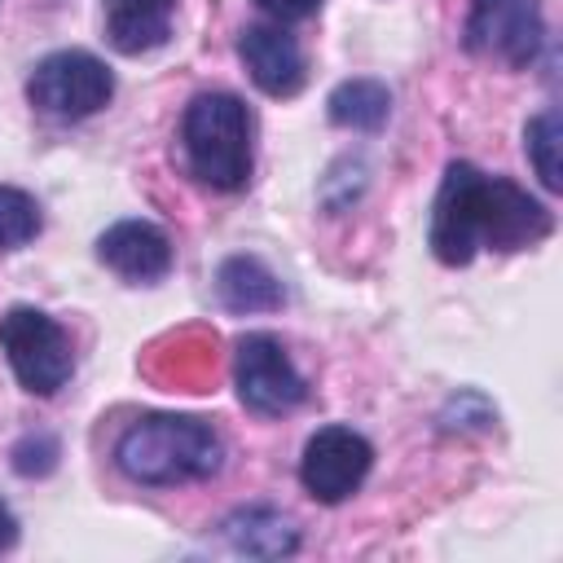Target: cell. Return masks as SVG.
I'll return each mask as SVG.
<instances>
[{"instance_id": "obj_1", "label": "cell", "mask_w": 563, "mask_h": 563, "mask_svg": "<svg viewBox=\"0 0 563 563\" xmlns=\"http://www.w3.org/2000/svg\"><path fill=\"white\" fill-rule=\"evenodd\" d=\"M550 207L515 180L488 176L475 163H449L431 211V251L440 264L457 268L479 251H523L550 238Z\"/></svg>"}, {"instance_id": "obj_2", "label": "cell", "mask_w": 563, "mask_h": 563, "mask_svg": "<svg viewBox=\"0 0 563 563\" xmlns=\"http://www.w3.org/2000/svg\"><path fill=\"white\" fill-rule=\"evenodd\" d=\"M114 462L136 484H154V488L158 484H189V479H211L220 471L224 440L202 418L145 413L119 435Z\"/></svg>"}, {"instance_id": "obj_3", "label": "cell", "mask_w": 563, "mask_h": 563, "mask_svg": "<svg viewBox=\"0 0 563 563\" xmlns=\"http://www.w3.org/2000/svg\"><path fill=\"white\" fill-rule=\"evenodd\" d=\"M251 110L233 92H198L180 119L189 172L211 189H242L251 180Z\"/></svg>"}, {"instance_id": "obj_4", "label": "cell", "mask_w": 563, "mask_h": 563, "mask_svg": "<svg viewBox=\"0 0 563 563\" xmlns=\"http://www.w3.org/2000/svg\"><path fill=\"white\" fill-rule=\"evenodd\" d=\"M0 352L9 356L18 383L35 396H53L75 374V352L66 330L40 308H9L0 317Z\"/></svg>"}, {"instance_id": "obj_5", "label": "cell", "mask_w": 563, "mask_h": 563, "mask_svg": "<svg viewBox=\"0 0 563 563\" xmlns=\"http://www.w3.org/2000/svg\"><path fill=\"white\" fill-rule=\"evenodd\" d=\"M26 97L48 119H88L101 106H110L114 75L101 57H92L84 48H62V53H48L31 70Z\"/></svg>"}, {"instance_id": "obj_6", "label": "cell", "mask_w": 563, "mask_h": 563, "mask_svg": "<svg viewBox=\"0 0 563 563\" xmlns=\"http://www.w3.org/2000/svg\"><path fill=\"white\" fill-rule=\"evenodd\" d=\"M462 35L475 57L519 70L541 53V40H545L541 0H471Z\"/></svg>"}, {"instance_id": "obj_7", "label": "cell", "mask_w": 563, "mask_h": 563, "mask_svg": "<svg viewBox=\"0 0 563 563\" xmlns=\"http://www.w3.org/2000/svg\"><path fill=\"white\" fill-rule=\"evenodd\" d=\"M233 383H238L242 405L255 409V413H268V418L273 413H290L308 396L303 374L295 369V361L286 356V347L273 334H264V330L238 339Z\"/></svg>"}, {"instance_id": "obj_8", "label": "cell", "mask_w": 563, "mask_h": 563, "mask_svg": "<svg viewBox=\"0 0 563 563\" xmlns=\"http://www.w3.org/2000/svg\"><path fill=\"white\" fill-rule=\"evenodd\" d=\"M374 466V444L352 431V427H321L308 444H303V457H299V484L334 506L343 497H352L361 488V479L369 475Z\"/></svg>"}, {"instance_id": "obj_9", "label": "cell", "mask_w": 563, "mask_h": 563, "mask_svg": "<svg viewBox=\"0 0 563 563\" xmlns=\"http://www.w3.org/2000/svg\"><path fill=\"white\" fill-rule=\"evenodd\" d=\"M97 260L128 282H158L172 268V238L150 220H119L97 238Z\"/></svg>"}, {"instance_id": "obj_10", "label": "cell", "mask_w": 563, "mask_h": 563, "mask_svg": "<svg viewBox=\"0 0 563 563\" xmlns=\"http://www.w3.org/2000/svg\"><path fill=\"white\" fill-rule=\"evenodd\" d=\"M251 79L268 97H295L303 88V53L290 31L282 26H246L238 44Z\"/></svg>"}, {"instance_id": "obj_11", "label": "cell", "mask_w": 563, "mask_h": 563, "mask_svg": "<svg viewBox=\"0 0 563 563\" xmlns=\"http://www.w3.org/2000/svg\"><path fill=\"white\" fill-rule=\"evenodd\" d=\"M220 532L229 550L246 559H286L299 550V528L273 506H242L220 523Z\"/></svg>"}, {"instance_id": "obj_12", "label": "cell", "mask_w": 563, "mask_h": 563, "mask_svg": "<svg viewBox=\"0 0 563 563\" xmlns=\"http://www.w3.org/2000/svg\"><path fill=\"white\" fill-rule=\"evenodd\" d=\"M176 0H101L106 40L119 53H150L172 31Z\"/></svg>"}, {"instance_id": "obj_13", "label": "cell", "mask_w": 563, "mask_h": 563, "mask_svg": "<svg viewBox=\"0 0 563 563\" xmlns=\"http://www.w3.org/2000/svg\"><path fill=\"white\" fill-rule=\"evenodd\" d=\"M216 295L229 312H273L286 299L282 282L255 255H229L216 273Z\"/></svg>"}, {"instance_id": "obj_14", "label": "cell", "mask_w": 563, "mask_h": 563, "mask_svg": "<svg viewBox=\"0 0 563 563\" xmlns=\"http://www.w3.org/2000/svg\"><path fill=\"white\" fill-rule=\"evenodd\" d=\"M330 119L352 132H378L391 114V92L378 79H343L330 92Z\"/></svg>"}, {"instance_id": "obj_15", "label": "cell", "mask_w": 563, "mask_h": 563, "mask_svg": "<svg viewBox=\"0 0 563 563\" xmlns=\"http://www.w3.org/2000/svg\"><path fill=\"white\" fill-rule=\"evenodd\" d=\"M523 150H528V158H532L541 185H545L550 194H559V189H563V176H559V110H541V114L528 119V128H523Z\"/></svg>"}, {"instance_id": "obj_16", "label": "cell", "mask_w": 563, "mask_h": 563, "mask_svg": "<svg viewBox=\"0 0 563 563\" xmlns=\"http://www.w3.org/2000/svg\"><path fill=\"white\" fill-rule=\"evenodd\" d=\"M40 224H44L40 202L18 185H0V251H18V246L35 242Z\"/></svg>"}, {"instance_id": "obj_17", "label": "cell", "mask_w": 563, "mask_h": 563, "mask_svg": "<svg viewBox=\"0 0 563 563\" xmlns=\"http://www.w3.org/2000/svg\"><path fill=\"white\" fill-rule=\"evenodd\" d=\"M53 462H57V440L48 431H31L13 449V471L18 475H48Z\"/></svg>"}, {"instance_id": "obj_18", "label": "cell", "mask_w": 563, "mask_h": 563, "mask_svg": "<svg viewBox=\"0 0 563 563\" xmlns=\"http://www.w3.org/2000/svg\"><path fill=\"white\" fill-rule=\"evenodd\" d=\"M264 13H273L277 22H299V18H308V13H317V4L321 0H255Z\"/></svg>"}, {"instance_id": "obj_19", "label": "cell", "mask_w": 563, "mask_h": 563, "mask_svg": "<svg viewBox=\"0 0 563 563\" xmlns=\"http://www.w3.org/2000/svg\"><path fill=\"white\" fill-rule=\"evenodd\" d=\"M13 545H18V515L0 501V554H4V550H13Z\"/></svg>"}]
</instances>
